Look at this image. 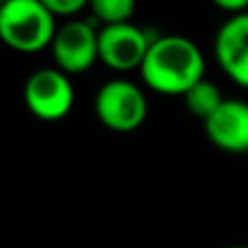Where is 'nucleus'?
Returning a JSON list of instances; mask_svg holds the SVG:
<instances>
[{"instance_id":"nucleus-1","label":"nucleus","mask_w":248,"mask_h":248,"mask_svg":"<svg viewBox=\"0 0 248 248\" xmlns=\"http://www.w3.org/2000/svg\"><path fill=\"white\" fill-rule=\"evenodd\" d=\"M141 78L163 96H185L205 78L202 50L183 35L155 37L140 68Z\"/></svg>"},{"instance_id":"nucleus-2","label":"nucleus","mask_w":248,"mask_h":248,"mask_svg":"<svg viewBox=\"0 0 248 248\" xmlns=\"http://www.w3.org/2000/svg\"><path fill=\"white\" fill-rule=\"evenodd\" d=\"M57 17L44 0H9L0 7V39L17 52H39L52 46Z\"/></svg>"},{"instance_id":"nucleus-3","label":"nucleus","mask_w":248,"mask_h":248,"mask_svg":"<svg viewBox=\"0 0 248 248\" xmlns=\"http://www.w3.org/2000/svg\"><path fill=\"white\" fill-rule=\"evenodd\" d=\"M96 116L103 126L116 133H131L144 124L148 116V103L140 85L124 78L103 83L94 100Z\"/></svg>"},{"instance_id":"nucleus-4","label":"nucleus","mask_w":248,"mask_h":248,"mask_svg":"<svg viewBox=\"0 0 248 248\" xmlns=\"http://www.w3.org/2000/svg\"><path fill=\"white\" fill-rule=\"evenodd\" d=\"M26 109L35 118L57 122L74 107V87L68 74L57 68H42L26 78L24 85Z\"/></svg>"},{"instance_id":"nucleus-5","label":"nucleus","mask_w":248,"mask_h":248,"mask_svg":"<svg viewBox=\"0 0 248 248\" xmlns=\"http://www.w3.org/2000/svg\"><path fill=\"white\" fill-rule=\"evenodd\" d=\"M50 48L57 70L68 77L83 74L98 61V31L92 20H70L57 31Z\"/></svg>"},{"instance_id":"nucleus-6","label":"nucleus","mask_w":248,"mask_h":248,"mask_svg":"<svg viewBox=\"0 0 248 248\" xmlns=\"http://www.w3.org/2000/svg\"><path fill=\"white\" fill-rule=\"evenodd\" d=\"M153 39L135 24H118L98 29V61L116 72L141 68Z\"/></svg>"},{"instance_id":"nucleus-7","label":"nucleus","mask_w":248,"mask_h":248,"mask_svg":"<svg viewBox=\"0 0 248 248\" xmlns=\"http://www.w3.org/2000/svg\"><path fill=\"white\" fill-rule=\"evenodd\" d=\"M216 61L233 83L248 87V11L220 26L214 44Z\"/></svg>"},{"instance_id":"nucleus-8","label":"nucleus","mask_w":248,"mask_h":248,"mask_svg":"<svg viewBox=\"0 0 248 248\" xmlns=\"http://www.w3.org/2000/svg\"><path fill=\"white\" fill-rule=\"evenodd\" d=\"M202 124L209 141L220 150L248 153V103L227 98L222 107Z\"/></svg>"},{"instance_id":"nucleus-9","label":"nucleus","mask_w":248,"mask_h":248,"mask_svg":"<svg viewBox=\"0 0 248 248\" xmlns=\"http://www.w3.org/2000/svg\"><path fill=\"white\" fill-rule=\"evenodd\" d=\"M183 100H185V107H187L189 113H194L198 120L207 122L220 107H222V103L227 98L222 96V92L218 90L216 83L202 78L198 85H194L192 90L183 96Z\"/></svg>"},{"instance_id":"nucleus-10","label":"nucleus","mask_w":248,"mask_h":248,"mask_svg":"<svg viewBox=\"0 0 248 248\" xmlns=\"http://www.w3.org/2000/svg\"><path fill=\"white\" fill-rule=\"evenodd\" d=\"M90 9L92 22H100L105 29V26L128 24L135 13V2L133 0H94Z\"/></svg>"},{"instance_id":"nucleus-11","label":"nucleus","mask_w":248,"mask_h":248,"mask_svg":"<svg viewBox=\"0 0 248 248\" xmlns=\"http://www.w3.org/2000/svg\"><path fill=\"white\" fill-rule=\"evenodd\" d=\"M44 4L55 17H72L87 7L85 0H44Z\"/></svg>"},{"instance_id":"nucleus-12","label":"nucleus","mask_w":248,"mask_h":248,"mask_svg":"<svg viewBox=\"0 0 248 248\" xmlns=\"http://www.w3.org/2000/svg\"><path fill=\"white\" fill-rule=\"evenodd\" d=\"M216 7L222 9L229 17H233L248 11V0H216Z\"/></svg>"},{"instance_id":"nucleus-13","label":"nucleus","mask_w":248,"mask_h":248,"mask_svg":"<svg viewBox=\"0 0 248 248\" xmlns=\"http://www.w3.org/2000/svg\"><path fill=\"white\" fill-rule=\"evenodd\" d=\"M231 248H248V246H231Z\"/></svg>"}]
</instances>
